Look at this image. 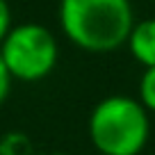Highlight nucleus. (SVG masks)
Listing matches in <instances>:
<instances>
[{
	"mask_svg": "<svg viewBox=\"0 0 155 155\" xmlns=\"http://www.w3.org/2000/svg\"><path fill=\"white\" fill-rule=\"evenodd\" d=\"M57 21L75 48L105 55L126 46L135 9L130 0H59Z\"/></svg>",
	"mask_w": 155,
	"mask_h": 155,
	"instance_id": "f257e3e1",
	"label": "nucleus"
},
{
	"mask_svg": "<svg viewBox=\"0 0 155 155\" xmlns=\"http://www.w3.org/2000/svg\"><path fill=\"white\" fill-rule=\"evenodd\" d=\"M87 132L101 155H139L150 137L148 110L132 96H107L94 105Z\"/></svg>",
	"mask_w": 155,
	"mask_h": 155,
	"instance_id": "f03ea898",
	"label": "nucleus"
},
{
	"mask_svg": "<svg viewBox=\"0 0 155 155\" xmlns=\"http://www.w3.org/2000/svg\"><path fill=\"white\" fill-rule=\"evenodd\" d=\"M0 57L14 80L39 82L55 71L59 46L55 34L41 23H18L0 44Z\"/></svg>",
	"mask_w": 155,
	"mask_h": 155,
	"instance_id": "7ed1b4c3",
	"label": "nucleus"
},
{
	"mask_svg": "<svg viewBox=\"0 0 155 155\" xmlns=\"http://www.w3.org/2000/svg\"><path fill=\"white\" fill-rule=\"evenodd\" d=\"M126 46L137 64L144 68L155 66V18L135 21Z\"/></svg>",
	"mask_w": 155,
	"mask_h": 155,
	"instance_id": "20e7f679",
	"label": "nucleus"
},
{
	"mask_svg": "<svg viewBox=\"0 0 155 155\" xmlns=\"http://www.w3.org/2000/svg\"><path fill=\"white\" fill-rule=\"evenodd\" d=\"M139 103L148 110V114H155V66L144 68L139 78Z\"/></svg>",
	"mask_w": 155,
	"mask_h": 155,
	"instance_id": "39448f33",
	"label": "nucleus"
},
{
	"mask_svg": "<svg viewBox=\"0 0 155 155\" xmlns=\"http://www.w3.org/2000/svg\"><path fill=\"white\" fill-rule=\"evenodd\" d=\"M14 28L12 23V9L7 0H0V44L5 41V37L9 34V30Z\"/></svg>",
	"mask_w": 155,
	"mask_h": 155,
	"instance_id": "423d86ee",
	"label": "nucleus"
},
{
	"mask_svg": "<svg viewBox=\"0 0 155 155\" xmlns=\"http://www.w3.org/2000/svg\"><path fill=\"white\" fill-rule=\"evenodd\" d=\"M12 82H14V78L9 75L5 62H2V57H0V107L5 105L7 96H9V91H12Z\"/></svg>",
	"mask_w": 155,
	"mask_h": 155,
	"instance_id": "0eeeda50",
	"label": "nucleus"
}]
</instances>
